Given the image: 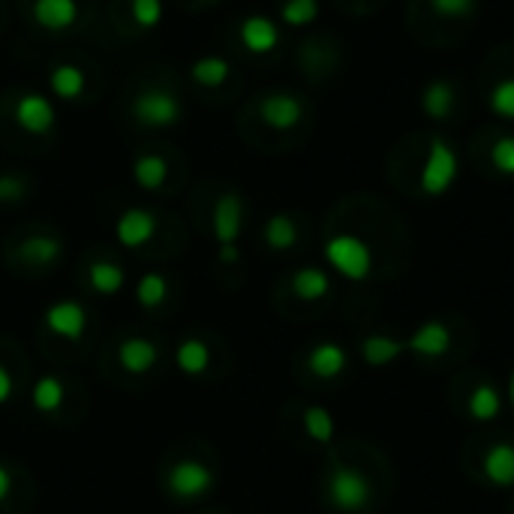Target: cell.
Returning <instances> with one entry per match:
<instances>
[{
    "mask_svg": "<svg viewBox=\"0 0 514 514\" xmlns=\"http://www.w3.org/2000/svg\"><path fill=\"white\" fill-rule=\"evenodd\" d=\"M16 490V475L7 463H0V505H4Z\"/></svg>",
    "mask_w": 514,
    "mask_h": 514,
    "instance_id": "37",
    "label": "cell"
},
{
    "mask_svg": "<svg viewBox=\"0 0 514 514\" xmlns=\"http://www.w3.org/2000/svg\"><path fill=\"white\" fill-rule=\"evenodd\" d=\"M43 325L64 343H82V337L91 325V316L79 301H58L46 310Z\"/></svg>",
    "mask_w": 514,
    "mask_h": 514,
    "instance_id": "6",
    "label": "cell"
},
{
    "mask_svg": "<svg viewBox=\"0 0 514 514\" xmlns=\"http://www.w3.org/2000/svg\"><path fill=\"white\" fill-rule=\"evenodd\" d=\"M259 118L271 130H292L304 118V106L292 94H271L259 103Z\"/></svg>",
    "mask_w": 514,
    "mask_h": 514,
    "instance_id": "9",
    "label": "cell"
},
{
    "mask_svg": "<svg viewBox=\"0 0 514 514\" xmlns=\"http://www.w3.org/2000/svg\"><path fill=\"white\" fill-rule=\"evenodd\" d=\"M265 244L277 253L292 250L298 244V226L289 214H274L265 226Z\"/></svg>",
    "mask_w": 514,
    "mask_h": 514,
    "instance_id": "26",
    "label": "cell"
},
{
    "mask_svg": "<svg viewBox=\"0 0 514 514\" xmlns=\"http://www.w3.org/2000/svg\"><path fill=\"white\" fill-rule=\"evenodd\" d=\"M484 478L496 487H514V445L511 442H496L487 448L481 460Z\"/></svg>",
    "mask_w": 514,
    "mask_h": 514,
    "instance_id": "15",
    "label": "cell"
},
{
    "mask_svg": "<svg viewBox=\"0 0 514 514\" xmlns=\"http://www.w3.org/2000/svg\"><path fill=\"white\" fill-rule=\"evenodd\" d=\"M241 43H244V49L253 52V55H268V52L277 49L280 31H277V25H274L268 16H250V19H244V25H241Z\"/></svg>",
    "mask_w": 514,
    "mask_h": 514,
    "instance_id": "14",
    "label": "cell"
},
{
    "mask_svg": "<svg viewBox=\"0 0 514 514\" xmlns=\"http://www.w3.org/2000/svg\"><path fill=\"white\" fill-rule=\"evenodd\" d=\"M25 193H28V187L19 175H0V205L22 202Z\"/></svg>",
    "mask_w": 514,
    "mask_h": 514,
    "instance_id": "36",
    "label": "cell"
},
{
    "mask_svg": "<svg viewBox=\"0 0 514 514\" xmlns=\"http://www.w3.org/2000/svg\"><path fill=\"white\" fill-rule=\"evenodd\" d=\"M49 82H52V91L61 100H79L85 94V88H88V76L79 67H73V64L55 67L52 76H49Z\"/></svg>",
    "mask_w": 514,
    "mask_h": 514,
    "instance_id": "24",
    "label": "cell"
},
{
    "mask_svg": "<svg viewBox=\"0 0 514 514\" xmlns=\"http://www.w3.org/2000/svg\"><path fill=\"white\" fill-rule=\"evenodd\" d=\"M115 235L127 250H139L157 235V217L151 211H145V208H130V211L121 214V220L115 226Z\"/></svg>",
    "mask_w": 514,
    "mask_h": 514,
    "instance_id": "10",
    "label": "cell"
},
{
    "mask_svg": "<svg viewBox=\"0 0 514 514\" xmlns=\"http://www.w3.org/2000/svg\"><path fill=\"white\" fill-rule=\"evenodd\" d=\"M118 358H121V364H124L127 373H136V376H139V373H148V370L157 367V361H160V346H157L151 337L133 334V337H127V340H121Z\"/></svg>",
    "mask_w": 514,
    "mask_h": 514,
    "instance_id": "11",
    "label": "cell"
},
{
    "mask_svg": "<svg viewBox=\"0 0 514 514\" xmlns=\"http://www.w3.org/2000/svg\"><path fill=\"white\" fill-rule=\"evenodd\" d=\"M64 256V244L55 238V235H31L25 244H22V259L25 265L37 268V271H46V268H55Z\"/></svg>",
    "mask_w": 514,
    "mask_h": 514,
    "instance_id": "16",
    "label": "cell"
},
{
    "mask_svg": "<svg viewBox=\"0 0 514 514\" xmlns=\"http://www.w3.org/2000/svg\"><path fill=\"white\" fill-rule=\"evenodd\" d=\"M475 7V0H430V10L442 19H463Z\"/></svg>",
    "mask_w": 514,
    "mask_h": 514,
    "instance_id": "35",
    "label": "cell"
},
{
    "mask_svg": "<svg viewBox=\"0 0 514 514\" xmlns=\"http://www.w3.org/2000/svg\"><path fill=\"white\" fill-rule=\"evenodd\" d=\"M505 394H508V403L514 406V370H511V376H508V388H505Z\"/></svg>",
    "mask_w": 514,
    "mask_h": 514,
    "instance_id": "39",
    "label": "cell"
},
{
    "mask_svg": "<svg viewBox=\"0 0 514 514\" xmlns=\"http://www.w3.org/2000/svg\"><path fill=\"white\" fill-rule=\"evenodd\" d=\"M499 412H502V394L496 391V385L481 382L469 397V415L475 421H493Z\"/></svg>",
    "mask_w": 514,
    "mask_h": 514,
    "instance_id": "27",
    "label": "cell"
},
{
    "mask_svg": "<svg viewBox=\"0 0 514 514\" xmlns=\"http://www.w3.org/2000/svg\"><path fill=\"white\" fill-rule=\"evenodd\" d=\"M16 124L31 136H46L55 127V106L43 94H25L16 103Z\"/></svg>",
    "mask_w": 514,
    "mask_h": 514,
    "instance_id": "7",
    "label": "cell"
},
{
    "mask_svg": "<svg viewBox=\"0 0 514 514\" xmlns=\"http://www.w3.org/2000/svg\"><path fill=\"white\" fill-rule=\"evenodd\" d=\"M133 118L148 130H169L178 127L184 118V106L172 91L148 88L133 100Z\"/></svg>",
    "mask_w": 514,
    "mask_h": 514,
    "instance_id": "4",
    "label": "cell"
},
{
    "mask_svg": "<svg viewBox=\"0 0 514 514\" xmlns=\"http://www.w3.org/2000/svg\"><path fill=\"white\" fill-rule=\"evenodd\" d=\"M214 484H217V472L202 457H178L166 469V490L184 502L205 499L214 490Z\"/></svg>",
    "mask_w": 514,
    "mask_h": 514,
    "instance_id": "2",
    "label": "cell"
},
{
    "mask_svg": "<svg viewBox=\"0 0 514 514\" xmlns=\"http://www.w3.org/2000/svg\"><path fill=\"white\" fill-rule=\"evenodd\" d=\"M292 292L301 301H319L331 292V277L322 268H301L292 274Z\"/></svg>",
    "mask_w": 514,
    "mask_h": 514,
    "instance_id": "23",
    "label": "cell"
},
{
    "mask_svg": "<svg viewBox=\"0 0 514 514\" xmlns=\"http://www.w3.org/2000/svg\"><path fill=\"white\" fill-rule=\"evenodd\" d=\"M214 238L220 247H232L241 235V226H244V208H241V199L235 193H223L214 205Z\"/></svg>",
    "mask_w": 514,
    "mask_h": 514,
    "instance_id": "8",
    "label": "cell"
},
{
    "mask_svg": "<svg viewBox=\"0 0 514 514\" xmlns=\"http://www.w3.org/2000/svg\"><path fill=\"white\" fill-rule=\"evenodd\" d=\"M130 13H133V22L139 28L151 31L163 22V0H133Z\"/></svg>",
    "mask_w": 514,
    "mask_h": 514,
    "instance_id": "32",
    "label": "cell"
},
{
    "mask_svg": "<svg viewBox=\"0 0 514 514\" xmlns=\"http://www.w3.org/2000/svg\"><path fill=\"white\" fill-rule=\"evenodd\" d=\"M133 178L142 190H163L169 181V163L160 154H139L133 163Z\"/></svg>",
    "mask_w": 514,
    "mask_h": 514,
    "instance_id": "18",
    "label": "cell"
},
{
    "mask_svg": "<svg viewBox=\"0 0 514 514\" xmlns=\"http://www.w3.org/2000/svg\"><path fill=\"white\" fill-rule=\"evenodd\" d=\"M166 298H169V280H166L163 274L151 271V274H145V277L139 280V286H136V301H139V307L154 310V307H160Z\"/></svg>",
    "mask_w": 514,
    "mask_h": 514,
    "instance_id": "30",
    "label": "cell"
},
{
    "mask_svg": "<svg viewBox=\"0 0 514 514\" xmlns=\"http://www.w3.org/2000/svg\"><path fill=\"white\" fill-rule=\"evenodd\" d=\"M175 364L187 373V376H202L211 367V349L208 343H202L199 337H187L178 343L175 349Z\"/></svg>",
    "mask_w": 514,
    "mask_h": 514,
    "instance_id": "19",
    "label": "cell"
},
{
    "mask_svg": "<svg viewBox=\"0 0 514 514\" xmlns=\"http://www.w3.org/2000/svg\"><path fill=\"white\" fill-rule=\"evenodd\" d=\"M13 394H16V379L4 364H0V403H7Z\"/></svg>",
    "mask_w": 514,
    "mask_h": 514,
    "instance_id": "38",
    "label": "cell"
},
{
    "mask_svg": "<svg viewBox=\"0 0 514 514\" xmlns=\"http://www.w3.org/2000/svg\"><path fill=\"white\" fill-rule=\"evenodd\" d=\"M490 109L508 121H514V79H502L493 91H490Z\"/></svg>",
    "mask_w": 514,
    "mask_h": 514,
    "instance_id": "33",
    "label": "cell"
},
{
    "mask_svg": "<svg viewBox=\"0 0 514 514\" xmlns=\"http://www.w3.org/2000/svg\"><path fill=\"white\" fill-rule=\"evenodd\" d=\"M31 400H34V406H37L43 415H55V412L61 409V403L67 400V388H64V382H61L58 376H43V379L34 385Z\"/></svg>",
    "mask_w": 514,
    "mask_h": 514,
    "instance_id": "25",
    "label": "cell"
},
{
    "mask_svg": "<svg viewBox=\"0 0 514 514\" xmlns=\"http://www.w3.org/2000/svg\"><path fill=\"white\" fill-rule=\"evenodd\" d=\"M304 430L313 442L319 445H331L337 427H334V415L325 406H307L304 409Z\"/></svg>",
    "mask_w": 514,
    "mask_h": 514,
    "instance_id": "29",
    "label": "cell"
},
{
    "mask_svg": "<svg viewBox=\"0 0 514 514\" xmlns=\"http://www.w3.org/2000/svg\"><path fill=\"white\" fill-rule=\"evenodd\" d=\"M457 172H460V160H457L454 148L445 139H430V151H427V160L421 169V190L433 199L445 196L454 187Z\"/></svg>",
    "mask_w": 514,
    "mask_h": 514,
    "instance_id": "5",
    "label": "cell"
},
{
    "mask_svg": "<svg viewBox=\"0 0 514 514\" xmlns=\"http://www.w3.org/2000/svg\"><path fill=\"white\" fill-rule=\"evenodd\" d=\"M79 19L76 0H34V22L46 31H67Z\"/></svg>",
    "mask_w": 514,
    "mask_h": 514,
    "instance_id": "12",
    "label": "cell"
},
{
    "mask_svg": "<svg viewBox=\"0 0 514 514\" xmlns=\"http://www.w3.org/2000/svg\"><path fill=\"white\" fill-rule=\"evenodd\" d=\"M346 361H349L346 349H343L340 343H334V340L316 343L313 352H310V358H307L310 370H313L319 379H337V376L346 370Z\"/></svg>",
    "mask_w": 514,
    "mask_h": 514,
    "instance_id": "17",
    "label": "cell"
},
{
    "mask_svg": "<svg viewBox=\"0 0 514 514\" xmlns=\"http://www.w3.org/2000/svg\"><path fill=\"white\" fill-rule=\"evenodd\" d=\"M124 268L118 262L100 259L88 268V283L97 295H118L124 289Z\"/></svg>",
    "mask_w": 514,
    "mask_h": 514,
    "instance_id": "22",
    "label": "cell"
},
{
    "mask_svg": "<svg viewBox=\"0 0 514 514\" xmlns=\"http://www.w3.org/2000/svg\"><path fill=\"white\" fill-rule=\"evenodd\" d=\"M490 160H493L496 172H502V175H514V136H502V139L493 145Z\"/></svg>",
    "mask_w": 514,
    "mask_h": 514,
    "instance_id": "34",
    "label": "cell"
},
{
    "mask_svg": "<svg viewBox=\"0 0 514 514\" xmlns=\"http://www.w3.org/2000/svg\"><path fill=\"white\" fill-rule=\"evenodd\" d=\"M325 496L331 502V508L343 511V514H358L370 505L373 499V484L370 478L355 469V466H343L337 463L331 472H328V481H325Z\"/></svg>",
    "mask_w": 514,
    "mask_h": 514,
    "instance_id": "1",
    "label": "cell"
},
{
    "mask_svg": "<svg viewBox=\"0 0 514 514\" xmlns=\"http://www.w3.org/2000/svg\"><path fill=\"white\" fill-rule=\"evenodd\" d=\"M325 259L340 277L355 280V283L367 280L370 271H373V253L358 235H334V238H328Z\"/></svg>",
    "mask_w": 514,
    "mask_h": 514,
    "instance_id": "3",
    "label": "cell"
},
{
    "mask_svg": "<svg viewBox=\"0 0 514 514\" xmlns=\"http://www.w3.org/2000/svg\"><path fill=\"white\" fill-rule=\"evenodd\" d=\"M316 16H319V0H286L280 10V19L289 28H307L316 22Z\"/></svg>",
    "mask_w": 514,
    "mask_h": 514,
    "instance_id": "31",
    "label": "cell"
},
{
    "mask_svg": "<svg viewBox=\"0 0 514 514\" xmlns=\"http://www.w3.org/2000/svg\"><path fill=\"white\" fill-rule=\"evenodd\" d=\"M190 76L196 85L202 88H220L226 79H229V61L217 58V55H208V58H199L193 67H190Z\"/></svg>",
    "mask_w": 514,
    "mask_h": 514,
    "instance_id": "28",
    "label": "cell"
},
{
    "mask_svg": "<svg viewBox=\"0 0 514 514\" xmlns=\"http://www.w3.org/2000/svg\"><path fill=\"white\" fill-rule=\"evenodd\" d=\"M403 352H406V343H400L394 337H385V334H370L361 343V355H364V361L370 367H385L394 358H400Z\"/></svg>",
    "mask_w": 514,
    "mask_h": 514,
    "instance_id": "20",
    "label": "cell"
},
{
    "mask_svg": "<svg viewBox=\"0 0 514 514\" xmlns=\"http://www.w3.org/2000/svg\"><path fill=\"white\" fill-rule=\"evenodd\" d=\"M421 109L433 121H445L451 115V109H454V88H451V82H445V79L430 82L424 88V94H421Z\"/></svg>",
    "mask_w": 514,
    "mask_h": 514,
    "instance_id": "21",
    "label": "cell"
},
{
    "mask_svg": "<svg viewBox=\"0 0 514 514\" xmlns=\"http://www.w3.org/2000/svg\"><path fill=\"white\" fill-rule=\"evenodd\" d=\"M448 343H451L448 328L442 322L430 319V322H424L421 328L412 331V337L406 340V352L421 355V358H439V355H445Z\"/></svg>",
    "mask_w": 514,
    "mask_h": 514,
    "instance_id": "13",
    "label": "cell"
}]
</instances>
